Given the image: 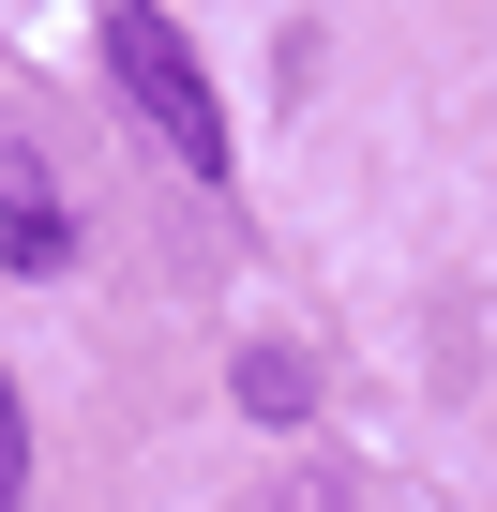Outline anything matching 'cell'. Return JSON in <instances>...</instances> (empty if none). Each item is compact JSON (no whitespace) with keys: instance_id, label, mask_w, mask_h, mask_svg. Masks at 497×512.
Listing matches in <instances>:
<instances>
[{"instance_id":"cell-1","label":"cell","mask_w":497,"mask_h":512,"mask_svg":"<svg viewBox=\"0 0 497 512\" xmlns=\"http://www.w3.org/2000/svg\"><path fill=\"white\" fill-rule=\"evenodd\" d=\"M106 76H121V106L166 136V166L226 181V91L196 76V46H181V16H166V0H106Z\"/></svg>"},{"instance_id":"cell-2","label":"cell","mask_w":497,"mask_h":512,"mask_svg":"<svg viewBox=\"0 0 497 512\" xmlns=\"http://www.w3.org/2000/svg\"><path fill=\"white\" fill-rule=\"evenodd\" d=\"M0 256L16 272H76V226H61V196H46V166L0 136Z\"/></svg>"},{"instance_id":"cell-3","label":"cell","mask_w":497,"mask_h":512,"mask_svg":"<svg viewBox=\"0 0 497 512\" xmlns=\"http://www.w3.org/2000/svg\"><path fill=\"white\" fill-rule=\"evenodd\" d=\"M241 407H257V422H302V407H317L302 347H257V362H241Z\"/></svg>"},{"instance_id":"cell-4","label":"cell","mask_w":497,"mask_h":512,"mask_svg":"<svg viewBox=\"0 0 497 512\" xmlns=\"http://www.w3.org/2000/svg\"><path fill=\"white\" fill-rule=\"evenodd\" d=\"M31 497V407H16V377H0V512Z\"/></svg>"}]
</instances>
